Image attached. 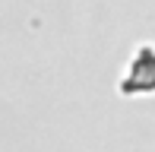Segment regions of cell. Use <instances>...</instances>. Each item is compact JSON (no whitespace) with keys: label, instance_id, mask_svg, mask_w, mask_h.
I'll list each match as a JSON object with an SVG mask.
<instances>
[{"label":"cell","instance_id":"1","mask_svg":"<svg viewBox=\"0 0 155 152\" xmlns=\"http://www.w3.org/2000/svg\"><path fill=\"white\" fill-rule=\"evenodd\" d=\"M155 89V51L143 48L130 67V79L124 82V92H149Z\"/></svg>","mask_w":155,"mask_h":152}]
</instances>
